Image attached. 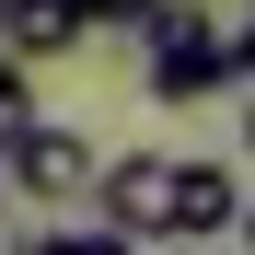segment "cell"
<instances>
[{"label": "cell", "mask_w": 255, "mask_h": 255, "mask_svg": "<svg viewBox=\"0 0 255 255\" xmlns=\"http://www.w3.org/2000/svg\"><path fill=\"white\" fill-rule=\"evenodd\" d=\"M151 47V93L162 105H197V93H244V70H255V35H244V12H221L209 23L197 0H162L151 23H128Z\"/></svg>", "instance_id": "obj_1"}, {"label": "cell", "mask_w": 255, "mask_h": 255, "mask_svg": "<svg viewBox=\"0 0 255 255\" xmlns=\"http://www.w3.org/2000/svg\"><path fill=\"white\" fill-rule=\"evenodd\" d=\"M93 162H105V151L81 139L70 116H35L12 151H0V197H23V209H81V197H93Z\"/></svg>", "instance_id": "obj_2"}, {"label": "cell", "mask_w": 255, "mask_h": 255, "mask_svg": "<svg viewBox=\"0 0 255 255\" xmlns=\"http://www.w3.org/2000/svg\"><path fill=\"white\" fill-rule=\"evenodd\" d=\"M174 174L186 162L174 151H116V162H93V221L105 232H128V244H174Z\"/></svg>", "instance_id": "obj_3"}, {"label": "cell", "mask_w": 255, "mask_h": 255, "mask_svg": "<svg viewBox=\"0 0 255 255\" xmlns=\"http://www.w3.org/2000/svg\"><path fill=\"white\" fill-rule=\"evenodd\" d=\"M244 232V162H186L174 174V244H232Z\"/></svg>", "instance_id": "obj_4"}, {"label": "cell", "mask_w": 255, "mask_h": 255, "mask_svg": "<svg viewBox=\"0 0 255 255\" xmlns=\"http://www.w3.org/2000/svg\"><path fill=\"white\" fill-rule=\"evenodd\" d=\"M35 255H139V244H128V232H105V221H70V232H47Z\"/></svg>", "instance_id": "obj_5"}, {"label": "cell", "mask_w": 255, "mask_h": 255, "mask_svg": "<svg viewBox=\"0 0 255 255\" xmlns=\"http://www.w3.org/2000/svg\"><path fill=\"white\" fill-rule=\"evenodd\" d=\"M81 12H93V23H151L162 0H81Z\"/></svg>", "instance_id": "obj_6"}, {"label": "cell", "mask_w": 255, "mask_h": 255, "mask_svg": "<svg viewBox=\"0 0 255 255\" xmlns=\"http://www.w3.org/2000/svg\"><path fill=\"white\" fill-rule=\"evenodd\" d=\"M12 81H35V70H23V47H12V12H0V93H12Z\"/></svg>", "instance_id": "obj_7"}, {"label": "cell", "mask_w": 255, "mask_h": 255, "mask_svg": "<svg viewBox=\"0 0 255 255\" xmlns=\"http://www.w3.org/2000/svg\"><path fill=\"white\" fill-rule=\"evenodd\" d=\"M209 255H232V244H209Z\"/></svg>", "instance_id": "obj_8"}, {"label": "cell", "mask_w": 255, "mask_h": 255, "mask_svg": "<svg viewBox=\"0 0 255 255\" xmlns=\"http://www.w3.org/2000/svg\"><path fill=\"white\" fill-rule=\"evenodd\" d=\"M0 12H12V0H0Z\"/></svg>", "instance_id": "obj_9"}]
</instances>
